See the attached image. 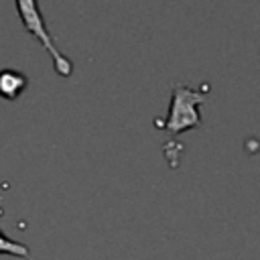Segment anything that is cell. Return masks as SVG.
Instances as JSON below:
<instances>
[{
    "mask_svg": "<svg viewBox=\"0 0 260 260\" xmlns=\"http://www.w3.org/2000/svg\"><path fill=\"white\" fill-rule=\"evenodd\" d=\"M16 4V12L20 16V22L22 26L26 28V32H30L41 45L43 49L51 55L53 59V67L55 71L61 75V77H69L73 73V63L57 49L47 24H45V16L41 12V6H39V0H14Z\"/></svg>",
    "mask_w": 260,
    "mask_h": 260,
    "instance_id": "cell-2",
    "label": "cell"
},
{
    "mask_svg": "<svg viewBox=\"0 0 260 260\" xmlns=\"http://www.w3.org/2000/svg\"><path fill=\"white\" fill-rule=\"evenodd\" d=\"M0 254H6V256H16V258H28V246L16 242V240H10L2 230H0Z\"/></svg>",
    "mask_w": 260,
    "mask_h": 260,
    "instance_id": "cell-4",
    "label": "cell"
},
{
    "mask_svg": "<svg viewBox=\"0 0 260 260\" xmlns=\"http://www.w3.org/2000/svg\"><path fill=\"white\" fill-rule=\"evenodd\" d=\"M28 85V77L16 69H2L0 71V98L16 100Z\"/></svg>",
    "mask_w": 260,
    "mask_h": 260,
    "instance_id": "cell-3",
    "label": "cell"
},
{
    "mask_svg": "<svg viewBox=\"0 0 260 260\" xmlns=\"http://www.w3.org/2000/svg\"><path fill=\"white\" fill-rule=\"evenodd\" d=\"M205 102V95L185 83L173 85L171 93V104H169V114L160 122L162 130L171 134H181L189 128L201 126V114L199 106Z\"/></svg>",
    "mask_w": 260,
    "mask_h": 260,
    "instance_id": "cell-1",
    "label": "cell"
}]
</instances>
